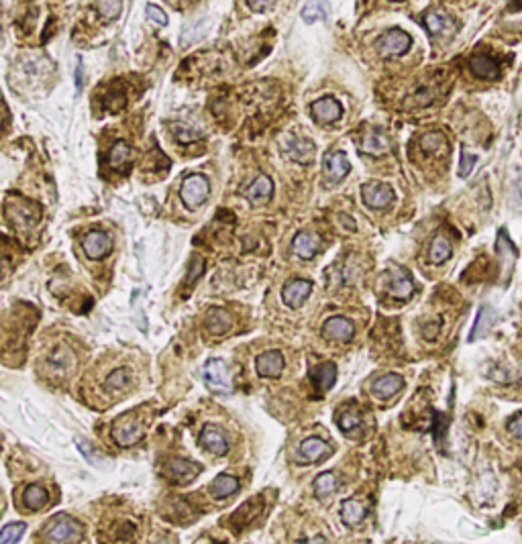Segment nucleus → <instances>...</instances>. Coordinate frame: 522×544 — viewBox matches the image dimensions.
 Returning a JSON list of instances; mask_svg holds the SVG:
<instances>
[{
	"instance_id": "a211bd4d",
	"label": "nucleus",
	"mask_w": 522,
	"mask_h": 544,
	"mask_svg": "<svg viewBox=\"0 0 522 544\" xmlns=\"http://www.w3.org/2000/svg\"><path fill=\"white\" fill-rule=\"evenodd\" d=\"M341 114H343V107L336 102L335 98H331V96L321 98V100H316V102L312 105V116H314L318 123H325V125L335 123V120L341 118Z\"/></svg>"
},
{
	"instance_id": "1a4fd4ad",
	"label": "nucleus",
	"mask_w": 522,
	"mask_h": 544,
	"mask_svg": "<svg viewBox=\"0 0 522 544\" xmlns=\"http://www.w3.org/2000/svg\"><path fill=\"white\" fill-rule=\"evenodd\" d=\"M255 371L260 377H280L284 371V355L280 351H265L255 359Z\"/></svg>"
},
{
	"instance_id": "423d86ee",
	"label": "nucleus",
	"mask_w": 522,
	"mask_h": 544,
	"mask_svg": "<svg viewBox=\"0 0 522 544\" xmlns=\"http://www.w3.org/2000/svg\"><path fill=\"white\" fill-rule=\"evenodd\" d=\"M412 39L400 29H390L377 39V49L384 57H400L411 49Z\"/></svg>"
},
{
	"instance_id": "ea45409f",
	"label": "nucleus",
	"mask_w": 522,
	"mask_h": 544,
	"mask_svg": "<svg viewBox=\"0 0 522 544\" xmlns=\"http://www.w3.org/2000/svg\"><path fill=\"white\" fill-rule=\"evenodd\" d=\"M174 133H176V139H178L180 143H192V141H198V139L202 137L200 131H194V129H190L186 125H176V127H174Z\"/></svg>"
},
{
	"instance_id": "7c9ffc66",
	"label": "nucleus",
	"mask_w": 522,
	"mask_h": 544,
	"mask_svg": "<svg viewBox=\"0 0 522 544\" xmlns=\"http://www.w3.org/2000/svg\"><path fill=\"white\" fill-rule=\"evenodd\" d=\"M494 318H496V312H494V308H489V306H482V308H480V312H478V318H476V323H474V328H471V332H469V341H476V338L484 336L485 332L489 330V327H492Z\"/></svg>"
},
{
	"instance_id": "72a5a7b5",
	"label": "nucleus",
	"mask_w": 522,
	"mask_h": 544,
	"mask_svg": "<svg viewBox=\"0 0 522 544\" xmlns=\"http://www.w3.org/2000/svg\"><path fill=\"white\" fill-rule=\"evenodd\" d=\"M420 147L424 153H439L441 149H447V137L439 131H431V133H424L422 139H420Z\"/></svg>"
},
{
	"instance_id": "3c124183",
	"label": "nucleus",
	"mask_w": 522,
	"mask_h": 544,
	"mask_svg": "<svg viewBox=\"0 0 522 544\" xmlns=\"http://www.w3.org/2000/svg\"><path fill=\"white\" fill-rule=\"evenodd\" d=\"M2 120H4V114H2V109H0V125H2Z\"/></svg>"
},
{
	"instance_id": "39448f33",
	"label": "nucleus",
	"mask_w": 522,
	"mask_h": 544,
	"mask_svg": "<svg viewBox=\"0 0 522 544\" xmlns=\"http://www.w3.org/2000/svg\"><path fill=\"white\" fill-rule=\"evenodd\" d=\"M41 217L37 204H31L29 200L23 198H15L10 202H6V218L15 224V226H33Z\"/></svg>"
},
{
	"instance_id": "09e8293b",
	"label": "nucleus",
	"mask_w": 522,
	"mask_h": 544,
	"mask_svg": "<svg viewBox=\"0 0 522 544\" xmlns=\"http://www.w3.org/2000/svg\"><path fill=\"white\" fill-rule=\"evenodd\" d=\"M306 544H327V541L325 538H321V536H316V538H312V541H308Z\"/></svg>"
},
{
	"instance_id": "f257e3e1",
	"label": "nucleus",
	"mask_w": 522,
	"mask_h": 544,
	"mask_svg": "<svg viewBox=\"0 0 522 544\" xmlns=\"http://www.w3.org/2000/svg\"><path fill=\"white\" fill-rule=\"evenodd\" d=\"M82 526L72 520L70 516H57L55 520L49 522L45 530V538L51 544H70L80 538Z\"/></svg>"
},
{
	"instance_id": "f3484780",
	"label": "nucleus",
	"mask_w": 522,
	"mask_h": 544,
	"mask_svg": "<svg viewBox=\"0 0 522 544\" xmlns=\"http://www.w3.org/2000/svg\"><path fill=\"white\" fill-rule=\"evenodd\" d=\"M271 194H273V183H271V180L267 176H258L243 190V196L251 204H265L271 198Z\"/></svg>"
},
{
	"instance_id": "b1692460",
	"label": "nucleus",
	"mask_w": 522,
	"mask_h": 544,
	"mask_svg": "<svg viewBox=\"0 0 522 544\" xmlns=\"http://www.w3.org/2000/svg\"><path fill=\"white\" fill-rule=\"evenodd\" d=\"M231 327V314L223 308H210L206 314V328L213 334H224Z\"/></svg>"
},
{
	"instance_id": "4468645a",
	"label": "nucleus",
	"mask_w": 522,
	"mask_h": 544,
	"mask_svg": "<svg viewBox=\"0 0 522 544\" xmlns=\"http://www.w3.org/2000/svg\"><path fill=\"white\" fill-rule=\"evenodd\" d=\"M200 442H202V446H204L208 453H213V455H226V451H228V438H226L223 430H221L219 426H215V424H206V426L202 428Z\"/></svg>"
},
{
	"instance_id": "c03bdc74",
	"label": "nucleus",
	"mask_w": 522,
	"mask_h": 544,
	"mask_svg": "<svg viewBox=\"0 0 522 544\" xmlns=\"http://www.w3.org/2000/svg\"><path fill=\"white\" fill-rule=\"evenodd\" d=\"M200 273H204V261L200 259V257H194L192 259V263H190V286L200 278Z\"/></svg>"
},
{
	"instance_id": "603ef678",
	"label": "nucleus",
	"mask_w": 522,
	"mask_h": 544,
	"mask_svg": "<svg viewBox=\"0 0 522 544\" xmlns=\"http://www.w3.org/2000/svg\"><path fill=\"white\" fill-rule=\"evenodd\" d=\"M394 2H400V0H394Z\"/></svg>"
},
{
	"instance_id": "a878e982",
	"label": "nucleus",
	"mask_w": 522,
	"mask_h": 544,
	"mask_svg": "<svg viewBox=\"0 0 522 544\" xmlns=\"http://www.w3.org/2000/svg\"><path fill=\"white\" fill-rule=\"evenodd\" d=\"M109 163H111L112 170H127L129 163H131V147L127 145L125 141H116L112 145L111 153H109Z\"/></svg>"
},
{
	"instance_id": "ddd939ff",
	"label": "nucleus",
	"mask_w": 522,
	"mask_h": 544,
	"mask_svg": "<svg viewBox=\"0 0 522 544\" xmlns=\"http://www.w3.org/2000/svg\"><path fill=\"white\" fill-rule=\"evenodd\" d=\"M355 334V327L349 318H343V316H333L329 318L325 325H323V336L325 338H331V341H341V343H347L351 341Z\"/></svg>"
},
{
	"instance_id": "c85d7f7f",
	"label": "nucleus",
	"mask_w": 522,
	"mask_h": 544,
	"mask_svg": "<svg viewBox=\"0 0 522 544\" xmlns=\"http://www.w3.org/2000/svg\"><path fill=\"white\" fill-rule=\"evenodd\" d=\"M424 27H426V31H429L431 35L437 37L443 35V33H449V31L453 29V23L449 21L443 12H426V15H424Z\"/></svg>"
},
{
	"instance_id": "2eb2a0df",
	"label": "nucleus",
	"mask_w": 522,
	"mask_h": 544,
	"mask_svg": "<svg viewBox=\"0 0 522 544\" xmlns=\"http://www.w3.org/2000/svg\"><path fill=\"white\" fill-rule=\"evenodd\" d=\"M318 249H321V237L310 233V230H302L292 241V251H294L296 257L304 259V261L312 259L314 255L318 253Z\"/></svg>"
},
{
	"instance_id": "f704fd0d",
	"label": "nucleus",
	"mask_w": 522,
	"mask_h": 544,
	"mask_svg": "<svg viewBox=\"0 0 522 544\" xmlns=\"http://www.w3.org/2000/svg\"><path fill=\"white\" fill-rule=\"evenodd\" d=\"M390 293L398 300H408L412 293H414V284L411 282V278H406L404 273H396L394 275V282H392V288Z\"/></svg>"
},
{
	"instance_id": "e433bc0d",
	"label": "nucleus",
	"mask_w": 522,
	"mask_h": 544,
	"mask_svg": "<svg viewBox=\"0 0 522 544\" xmlns=\"http://www.w3.org/2000/svg\"><path fill=\"white\" fill-rule=\"evenodd\" d=\"M120 8H123L120 0H98L96 2V10L100 12L105 21H114L120 15Z\"/></svg>"
},
{
	"instance_id": "8fccbe9b",
	"label": "nucleus",
	"mask_w": 522,
	"mask_h": 544,
	"mask_svg": "<svg viewBox=\"0 0 522 544\" xmlns=\"http://www.w3.org/2000/svg\"><path fill=\"white\" fill-rule=\"evenodd\" d=\"M2 267H4V261L0 259V275H2Z\"/></svg>"
},
{
	"instance_id": "bb28decb",
	"label": "nucleus",
	"mask_w": 522,
	"mask_h": 544,
	"mask_svg": "<svg viewBox=\"0 0 522 544\" xmlns=\"http://www.w3.org/2000/svg\"><path fill=\"white\" fill-rule=\"evenodd\" d=\"M336 487H339V479L333 471L321 473L314 479V493H316L318 500H327L331 493H335Z\"/></svg>"
},
{
	"instance_id": "6e6552de",
	"label": "nucleus",
	"mask_w": 522,
	"mask_h": 544,
	"mask_svg": "<svg viewBox=\"0 0 522 544\" xmlns=\"http://www.w3.org/2000/svg\"><path fill=\"white\" fill-rule=\"evenodd\" d=\"M82 247H84V253L88 255L90 259H102L105 255L111 253L112 241L111 237L102 230H90L84 241H82Z\"/></svg>"
},
{
	"instance_id": "6ab92c4d",
	"label": "nucleus",
	"mask_w": 522,
	"mask_h": 544,
	"mask_svg": "<svg viewBox=\"0 0 522 544\" xmlns=\"http://www.w3.org/2000/svg\"><path fill=\"white\" fill-rule=\"evenodd\" d=\"M200 471H202L200 465H196L192 461H184V459H174L168 465V473H170L172 481H176V483H190L200 475Z\"/></svg>"
},
{
	"instance_id": "f03ea898",
	"label": "nucleus",
	"mask_w": 522,
	"mask_h": 544,
	"mask_svg": "<svg viewBox=\"0 0 522 544\" xmlns=\"http://www.w3.org/2000/svg\"><path fill=\"white\" fill-rule=\"evenodd\" d=\"M112 436L120 446H133L143 438V426L135 418V412H129L120 416L114 426H112Z\"/></svg>"
},
{
	"instance_id": "c756f323",
	"label": "nucleus",
	"mask_w": 522,
	"mask_h": 544,
	"mask_svg": "<svg viewBox=\"0 0 522 544\" xmlns=\"http://www.w3.org/2000/svg\"><path fill=\"white\" fill-rule=\"evenodd\" d=\"M105 386H107L111 392H123V390H129V388L133 386V373H131V369H127V367L114 369L111 375L107 377Z\"/></svg>"
},
{
	"instance_id": "4c0bfd02",
	"label": "nucleus",
	"mask_w": 522,
	"mask_h": 544,
	"mask_svg": "<svg viewBox=\"0 0 522 544\" xmlns=\"http://www.w3.org/2000/svg\"><path fill=\"white\" fill-rule=\"evenodd\" d=\"M361 149H363L366 153L379 155V153H384V151L388 149V141H386V137H384L381 133H370V135L366 137Z\"/></svg>"
},
{
	"instance_id": "412c9836",
	"label": "nucleus",
	"mask_w": 522,
	"mask_h": 544,
	"mask_svg": "<svg viewBox=\"0 0 522 544\" xmlns=\"http://www.w3.org/2000/svg\"><path fill=\"white\" fill-rule=\"evenodd\" d=\"M312 379H314L316 388H321L323 392L331 390L336 381V365L331 361L321 363V365L312 371Z\"/></svg>"
},
{
	"instance_id": "2f4dec72",
	"label": "nucleus",
	"mask_w": 522,
	"mask_h": 544,
	"mask_svg": "<svg viewBox=\"0 0 522 544\" xmlns=\"http://www.w3.org/2000/svg\"><path fill=\"white\" fill-rule=\"evenodd\" d=\"M329 15V2L327 0H308L302 8V19L306 23H316L327 19Z\"/></svg>"
},
{
	"instance_id": "58836bf2",
	"label": "nucleus",
	"mask_w": 522,
	"mask_h": 544,
	"mask_svg": "<svg viewBox=\"0 0 522 544\" xmlns=\"http://www.w3.org/2000/svg\"><path fill=\"white\" fill-rule=\"evenodd\" d=\"M476 163H478V157L463 147V149H461V159H459V170H457L459 178H467V176L474 172Z\"/></svg>"
},
{
	"instance_id": "79ce46f5",
	"label": "nucleus",
	"mask_w": 522,
	"mask_h": 544,
	"mask_svg": "<svg viewBox=\"0 0 522 544\" xmlns=\"http://www.w3.org/2000/svg\"><path fill=\"white\" fill-rule=\"evenodd\" d=\"M145 12H147V19H150L151 23H155V25H159V27H165V25H168V15H165L159 6L147 4Z\"/></svg>"
},
{
	"instance_id": "5701e85b",
	"label": "nucleus",
	"mask_w": 522,
	"mask_h": 544,
	"mask_svg": "<svg viewBox=\"0 0 522 544\" xmlns=\"http://www.w3.org/2000/svg\"><path fill=\"white\" fill-rule=\"evenodd\" d=\"M341 518H343V522L349 524V526L359 524V522L366 518V506H363V502H359L357 498H351V500L343 502V506H341Z\"/></svg>"
},
{
	"instance_id": "20e7f679",
	"label": "nucleus",
	"mask_w": 522,
	"mask_h": 544,
	"mask_svg": "<svg viewBox=\"0 0 522 544\" xmlns=\"http://www.w3.org/2000/svg\"><path fill=\"white\" fill-rule=\"evenodd\" d=\"M204 383L210 392L215 394H221V396H228L233 390H231V379H228V371L224 367L223 361L219 359H210L204 365Z\"/></svg>"
},
{
	"instance_id": "473e14b6",
	"label": "nucleus",
	"mask_w": 522,
	"mask_h": 544,
	"mask_svg": "<svg viewBox=\"0 0 522 544\" xmlns=\"http://www.w3.org/2000/svg\"><path fill=\"white\" fill-rule=\"evenodd\" d=\"M23 502H25V506L29 509H41L47 506L49 496H47L45 487H41V485H29V487L25 489V493H23Z\"/></svg>"
},
{
	"instance_id": "f8f14e48",
	"label": "nucleus",
	"mask_w": 522,
	"mask_h": 544,
	"mask_svg": "<svg viewBox=\"0 0 522 544\" xmlns=\"http://www.w3.org/2000/svg\"><path fill=\"white\" fill-rule=\"evenodd\" d=\"M312 291V282L308 280H292L286 284V288L282 290V300L288 308H300L306 298Z\"/></svg>"
},
{
	"instance_id": "a18cd8bd",
	"label": "nucleus",
	"mask_w": 522,
	"mask_h": 544,
	"mask_svg": "<svg viewBox=\"0 0 522 544\" xmlns=\"http://www.w3.org/2000/svg\"><path fill=\"white\" fill-rule=\"evenodd\" d=\"M506 428H508V433H510V435H514L516 438H521L522 440V416L514 418L512 422H508V426H506Z\"/></svg>"
},
{
	"instance_id": "4be33fe9",
	"label": "nucleus",
	"mask_w": 522,
	"mask_h": 544,
	"mask_svg": "<svg viewBox=\"0 0 522 544\" xmlns=\"http://www.w3.org/2000/svg\"><path fill=\"white\" fill-rule=\"evenodd\" d=\"M210 489H213V496H215L217 500L231 498L233 493H237V491H239V479H237V477H233V475H226V473H223V475H219V477L213 481Z\"/></svg>"
},
{
	"instance_id": "7ed1b4c3",
	"label": "nucleus",
	"mask_w": 522,
	"mask_h": 544,
	"mask_svg": "<svg viewBox=\"0 0 522 544\" xmlns=\"http://www.w3.org/2000/svg\"><path fill=\"white\" fill-rule=\"evenodd\" d=\"M208 192H210V185H208V180L200 174H194V176H188L184 183H182V202L186 204L188 208H198L206 202L208 198Z\"/></svg>"
},
{
	"instance_id": "9b49d317",
	"label": "nucleus",
	"mask_w": 522,
	"mask_h": 544,
	"mask_svg": "<svg viewBox=\"0 0 522 544\" xmlns=\"http://www.w3.org/2000/svg\"><path fill=\"white\" fill-rule=\"evenodd\" d=\"M329 453H331V446L325 440L310 436V438L300 442L298 461H302V463H316V461L329 457Z\"/></svg>"
},
{
	"instance_id": "c9c22d12",
	"label": "nucleus",
	"mask_w": 522,
	"mask_h": 544,
	"mask_svg": "<svg viewBox=\"0 0 522 544\" xmlns=\"http://www.w3.org/2000/svg\"><path fill=\"white\" fill-rule=\"evenodd\" d=\"M25 534V524L23 522H15L8 524L0 530V544H17Z\"/></svg>"
},
{
	"instance_id": "393cba45",
	"label": "nucleus",
	"mask_w": 522,
	"mask_h": 544,
	"mask_svg": "<svg viewBox=\"0 0 522 544\" xmlns=\"http://www.w3.org/2000/svg\"><path fill=\"white\" fill-rule=\"evenodd\" d=\"M288 155L294 159V161H300V163H310L312 157H314V145L308 141V139H294L290 141L288 147H286Z\"/></svg>"
},
{
	"instance_id": "dca6fc26",
	"label": "nucleus",
	"mask_w": 522,
	"mask_h": 544,
	"mask_svg": "<svg viewBox=\"0 0 522 544\" xmlns=\"http://www.w3.org/2000/svg\"><path fill=\"white\" fill-rule=\"evenodd\" d=\"M402 388H404V379L398 373H386V375L377 377L372 383L373 396H377V398L381 399L396 396Z\"/></svg>"
},
{
	"instance_id": "9d476101",
	"label": "nucleus",
	"mask_w": 522,
	"mask_h": 544,
	"mask_svg": "<svg viewBox=\"0 0 522 544\" xmlns=\"http://www.w3.org/2000/svg\"><path fill=\"white\" fill-rule=\"evenodd\" d=\"M351 172V163L343 151H333L325 157V176L329 183H339Z\"/></svg>"
},
{
	"instance_id": "cd10ccee",
	"label": "nucleus",
	"mask_w": 522,
	"mask_h": 544,
	"mask_svg": "<svg viewBox=\"0 0 522 544\" xmlns=\"http://www.w3.org/2000/svg\"><path fill=\"white\" fill-rule=\"evenodd\" d=\"M451 253H453V249H451V243H449L447 237L437 235V237L433 239V243H431V249H429V259H431V263L441 265V263H445L449 257H451Z\"/></svg>"
},
{
	"instance_id": "aec40b11",
	"label": "nucleus",
	"mask_w": 522,
	"mask_h": 544,
	"mask_svg": "<svg viewBox=\"0 0 522 544\" xmlns=\"http://www.w3.org/2000/svg\"><path fill=\"white\" fill-rule=\"evenodd\" d=\"M469 66H471V72L476 73L478 78H482V80L500 78V64L494 57H489V55H474Z\"/></svg>"
},
{
	"instance_id": "37998d69",
	"label": "nucleus",
	"mask_w": 522,
	"mask_h": 544,
	"mask_svg": "<svg viewBox=\"0 0 522 544\" xmlns=\"http://www.w3.org/2000/svg\"><path fill=\"white\" fill-rule=\"evenodd\" d=\"M75 444H78V448L82 451V455H84V457H86L90 463H96V461L100 459V457H98V453H96V448H94L92 444H88L84 438H80V436H78V438H75Z\"/></svg>"
},
{
	"instance_id": "49530a36",
	"label": "nucleus",
	"mask_w": 522,
	"mask_h": 544,
	"mask_svg": "<svg viewBox=\"0 0 522 544\" xmlns=\"http://www.w3.org/2000/svg\"><path fill=\"white\" fill-rule=\"evenodd\" d=\"M273 2H276V0H249L251 8H253L255 12H263V10H267L269 6H273Z\"/></svg>"
},
{
	"instance_id": "a19ab883",
	"label": "nucleus",
	"mask_w": 522,
	"mask_h": 544,
	"mask_svg": "<svg viewBox=\"0 0 522 544\" xmlns=\"http://www.w3.org/2000/svg\"><path fill=\"white\" fill-rule=\"evenodd\" d=\"M359 416L357 414H351V412H345V414H341L339 416V428L343 430V433H351L353 428H357L359 426Z\"/></svg>"
},
{
	"instance_id": "0eeeda50",
	"label": "nucleus",
	"mask_w": 522,
	"mask_h": 544,
	"mask_svg": "<svg viewBox=\"0 0 522 544\" xmlns=\"http://www.w3.org/2000/svg\"><path fill=\"white\" fill-rule=\"evenodd\" d=\"M361 198H363V204L375 208V210H384L388 206H392L394 202V190L392 185L388 183H381V181H370L361 188Z\"/></svg>"
},
{
	"instance_id": "de8ad7c7",
	"label": "nucleus",
	"mask_w": 522,
	"mask_h": 544,
	"mask_svg": "<svg viewBox=\"0 0 522 544\" xmlns=\"http://www.w3.org/2000/svg\"><path fill=\"white\" fill-rule=\"evenodd\" d=\"M82 70H84V66H82V62L78 60V66H75V88H78V90H82Z\"/></svg>"
}]
</instances>
